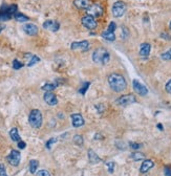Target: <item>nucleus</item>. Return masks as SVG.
I'll use <instances>...</instances> for the list:
<instances>
[{
	"label": "nucleus",
	"mask_w": 171,
	"mask_h": 176,
	"mask_svg": "<svg viewBox=\"0 0 171 176\" xmlns=\"http://www.w3.org/2000/svg\"><path fill=\"white\" fill-rule=\"evenodd\" d=\"M153 166H154V163H153V162H152L151 159H146V160H144L143 163L141 165L140 172H141V173H146V172H148L151 168H153Z\"/></svg>",
	"instance_id": "nucleus-17"
},
{
	"label": "nucleus",
	"mask_w": 171,
	"mask_h": 176,
	"mask_svg": "<svg viewBox=\"0 0 171 176\" xmlns=\"http://www.w3.org/2000/svg\"><path fill=\"white\" fill-rule=\"evenodd\" d=\"M132 87H133V90L137 92V94L142 95V97H145L148 93V89L146 88L145 85H143L142 83L140 81H137V80H133L132 81Z\"/></svg>",
	"instance_id": "nucleus-11"
},
{
	"label": "nucleus",
	"mask_w": 171,
	"mask_h": 176,
	"mask_svg": "<svg viewBox=\"0 0 171 176\" xmlns=\"http://www.w3.org/2000/svg\"><path fill=\"white\" fill-rule=\"evenodd\" d=\"M4 28H5V25H4V24H0V33L3 31Z\"/></svg>",
	"instance_id": "nucleus-42"
},
{
	"label": "nucleus",
	"mask_w": 171,
	"mask_h": 176,
	"mask_svg": "<svg viewBox=\"0 0 171 176\" xmlns=\"http://www.w3.org/2000/svg\"><path fill=\"white\" fill-rule=\"evenodd\" d=\"M158 128L160 129L161 131H163V126H162V124H158Z\"/></svg>",
	"instance_id": "nucleus-43"
},
{
	"label": "nucleus",
	"mask_w": 171,
	"mask_h": 176,
	"mask_svg": "<svg viewBox=\"0 0 171 176\" xmlns=\"http://www.w3.org/2000/svg\"><path fill=\"white\" fill-rule=\"evenodd\" d=\"M164 174H165V176H171V168L170 167H165L164 168Z\"/></svg>",
	"instance_id": "nucleus-38"
},
{
	"label": "nucleus",
	"mask_w": 171,
	"mask_h": 176,
	"mask_svg": "<svg viewBox=\"0 0 171 176\" xmlns=\"http://www.w3.org/2000/svg\"><path fill=\"white\" fill-rule=\"evenodd\" d=\"M23 67V63H21V62L19 60H17V59H15V60L13 61V68L14 69H20V68Z\"/></svg>",
	"instance_id": "nucleus-29"
},
{
	"label": "nucleus",
	"mask_w": 171,
	"mask_h": 176,
	"mask_svg": "<svg viewBox=\"0 0 171 176\" xmlns=\"http://www.w3.org/2000/svg\"><path fill=\"white\" fill-rule=\"evenodd\" d=\"M106 166H107V168H108V172L110 173V174H112L113 173V170H115V163L113 162H108V163H106Z\"/></svg>",
	"instance_id": "nucleus-34"
},
{
	"label": "nucleus",
	"mask_w": 171,
	"mask_h": 176,
	"mask_svg": "<svg viewBox=\"0 0 171 176\" xmlns=\"http://www.w3.org/2000/svg\"><path fill=\"white\" fill-rule=\"evenodd\" d=\"M91 48V44L87 40H83L81 42H73L70 44V49L71 50H82V52H86Z\"/></svg>",
	"instance_id": "nucleus-10"
},
{
	"label": "nucleus",
	"mask_w": 171,
	"mask_h": 176,
	"mask_svg": "<svg viewBox=\"0 0 171 176\" xmlns=\"http://www.w3.org/2000/svg\"><path fill=\"white\" fill-rule=\"evenodd\" d=\"M165 89H166V91L168 92V93H171V79L168 81V83L166 84V87H165Z\"/></svg>",
	"instance_id": "nucleus-39"
},
{
	"label": "nucleus",
	"mask_w": 171,
	"mask_h": 176,
	"mask_svg": "<svg viewBox=\"0 0 171 176\" xmlns=\"http://www.w3.org/2000/svg\"><path fill=\"white\" fill-rule=\"evenodd\" d=\"M108 83L110 88L116 92H121L125 90L127 87V83H126L125 78L120 73H113L108 76Z\"/></svg>",
	"instance_id": "nucleus-1"
},
{
	"label": "nucleus",
	"mask_w": 171,
	"mask_h": 176,
	"mask_svg": "<svg viewBox=\"0 0 171 176\" xmlns=\"http://www.w3.org/2000/svg\"><path fill=\"white\" fill-rule=\"evenodd\" d=\"M169 28H170V29H171V21H170V23H169Z\"/></svg>",
	"instance_id": "nucleus-44"
},
{
	"label": "nucleus",
	"mask_w": 171,
	"mask_h": 176,
	"mask_svg": "<svg viewBox=\"0 0 171 176\" xmlns=\"http://www.w3.org/2000/svg\"><path fill=\"white\" fill-rule=\"evenodd\" d=\"M131 158H132L133 160H136V162H137V160H142L145 158V155H144L143 153H140V152H134V153L131 154Z\"/></svg>",
	"instance_id": "nucleus-25"
},
{
	"label": "nucleus",
	"mask_w": 171,
	"mask_h": 176,
	"mask_svg": "<svg viewBox=\"0 0 171 176\" xmlns=\"http://www.w3.org/2000/svg\"><path fill=\"white\" fill-rule=\"evenodd\" d=\"M10 136H11L12 141H14V142H20L21 141V138L19 135V133H18L17 128H12L11 131H10Z\"/></svg>",
	"instance_id": "nucleus-21"
},
{
	"label": "nucleus",
	"mask_w": 171,
	"mask_h": 176,
	"mask_svg": "<svg viewBox=\"0 0 171 176\" xmlns=\"http://www.w3.org/2000/svg\"><path fill=\"white\" fill-rule=\"evenodd\" d=\"M74 143L76 145H78V146H82L83 143H84L83 138L81 135H79V134H77V135L74 136Z\"/></svg>",
	"instance_id": "nucleus-28"
},
{
	"label": "nucleus",
	"mask_w": 171,
	"mask_h": 176,
	"mask_svg": "<svg viewBox=\"0 0 171 176\" xmlns=\"http://www.w3.org/2000/svg\"><path fill=\"white\" fill-rule=\"evenodd\" d=\"M161 37H163V39H167V40H170V36L166 34V33H163V34L161 35Z\"/></svg>",
	"instance_id": "nucleus-41"
},
{
	"label": "nucleus",
	"mask_w": 171,
	"mask_h": 176,
	"mask_svg": "<svg viewBox=\"0 0 171 176\" xmlns=\"http://www.w3.org/2000/svg\"><path fill=\"white\" fill-rule=\"evenodd\" d=\"M43 99H44V101H45V103L47 104V105H49V106H55L58 104L57 95L54 94L53 92H50V91H46L45 93H44Z\"/></svg>",
	"instance_id": "nucleus-13"
},
{
	"label": "nucleus",
	"mask_w": 171,
	"mask_h": 176,
	"mask_svg": "<svg viewBox=\"0 0 171 176\" xmlns=\"http://www.w3.org/2000/svg\"><path fill=\"white\" fill-rule=\"evenodd\" d=\"M22 29L24 31L25 34H28V36H36L39 32L38 26L34 24V23H26V24L23 25Z\"/></svg>",
	"instance_id": "nucleus-14"
},
{
	"label": "nucleus",
	"mask_w": 171,
	"mask_h": 176,
	"mask_svg": "<svg viewBox=\"0 0 171 176\" xmlns=\"http://www.w3.org/2000/svg\"><path fill=\"white\" fill-rule=\"evenodd\" d=\"M57 141H58V139H57L56 138H49V141L46 142V144H45V147H46V149H49L52 148V145L53 144H55V143H57Z\"/></svg>",
	"instance_id": "nucleus-32"
},
{
	"label": "nucleus",
	"mask_w": 171,
	"mask_h": 176,
	"mask_svg": "<svg viewBox=\"0 0 171 176\" xmlns=\"http://www.w3.org/2000/svg\"><path fill=\"white\" fill-rule=\"evenodd\" d=\"M116 28H117V24L115 22H110L109 23V25H108V31L109 32H112V33H115V31H116Z\"/></svg>",
	"instance_id": "nucleus-37"
},
{
	"label": "nucleus",
	"mask_w": 171,
	"mask_h": 176,
	"mask_svg": "<svg viewBox=\"0 0 171 176\" xmlns=\"http://www.w3.org/2000/svg\"><path fill=\"white\" fill-rule=\"evenodd\" d=\"M14 18L18 22H26L29 20V18L28 16H25V15L22 13H19V12H17V13L14 15Z\"/></svg>",
	"instance_id": "nucleus-22"
},
{
	"label": "nucleus",
	"mask_w": 171,
	"mask_h": 176,
	"mask_svg": "<svg viewBox=\"0 0 171 176\" xmlns=\"http://www.w3.org/2000/svg\"><path fill=\"white\" fill-rule=\"evenodd\" d=\"M38 62H40V58H39L38 56H36V55H33L31 57V60H29V62L28 63V66L32 67V66H34L36 63H38Z\"/></svg>",
	"instance_id": "nucleus-26"
},
{
	"label": "nucleus",
	"mask_w": 171,
	"mask_h": 176,
	"mask_svg": "<svg viewBox=\"0 0 171 176\" xmlns=\"http://www.w3.org/2000/svg\"><path fill=\"white\" fill-rule=\"evenodd\" d=\"M39 167V162L36 159H32L31 162H29V172L32 173V174H35L36 172H37V169Z\"/></svg>",
	"instance_id": "nucleus-24"
},
{
	"label": "nucleus",
	"mask_w": 171,
	"mask_h": 176,
	"mask_svg": "<svg viewBox=\"0 0 171 176\" xmlns=\"http://www.w3.org/2000/svg\"><path fill=\"white\" fill-rule=\"evenodd\" d=\"M92 60L95 63H100L102 65H106L110 60V55L103 47L96 49L92 53Z\"/></svg>",
	"instance_id": "nucleus-3"
},
{
	"label": "nucleus",
	"mask_w": 171,
	"mask_h": 176,
	"mask_svg": "<svg viewBox=\"0 0 171 176\" xmlns=\"http://www.w3.org/2000/svg\"><path fill=\"white\" fill-rule=\"evenodd\" d=\"M89 86H91V82H85V83H83V85H82V87L80 88V90L79 92L81 94H85L86 93V91H87V89L89 88Z\"/></svg>",
	"instance_id": "nucleus-27"
},
{
	"label": "nucleus",
	"mask_w": 171,
	"mask_h": 176,
	"mask_svg": "<svg viewBox=\"0 0 171 176\" xmlns=\"http://www.w3.org/2000/svg\"><path fill=\"white\" fill-rule=\"evenodd\" d=\"M129 146L131 149H133V150H137V149L142 148V144H137V143H133V142H130Z\"/></svg>",
	"instance_id": "nucleus-35"
},
{
	"label": "nucleus",
	"mask_w": 171,
	"mask_h": 176,
	"mask_svg": "<svg viewBox=\"0 0 171 176\" xmlns=\"http://www.w3.org/2000/svg\"><path fill=\"white\" fill-rule=\"evenodd\" d=\"M103 8H102V5L100 3H94V4H91V7H89L87 10H86V13L89 16H92V17H101L102 15H103Z\"/></svg>",
	"instance_id": "nucleus-6"
},
{
	"label": "nucleus",
	"mask_w": 171,
	"mask_h": 176,
	"mask_svg": "<svg viewBox=\"0 0 171 176\" xmlns=\"http://www.w3.org/2000/svg\"><path fill=\"white\" fill-rule=\"evenodd\" d=\"M36 175L37 176H52L47 170H39V171L36 173Z\"/></svg>",
	"instance_id": "nucleus-33"
},
{
	"label": "nucleus",
	"mask_w": 171,
	"mask_h": 176,
	"mask_svg": "<svg viewBox=\"0 0 171 176\" xmlns=\"http://www.w3.org/2000/svg\"><path fill=\"white\" fill-rule=\"evenodd\" d=\"M17 4H5L3 3L0 8V21H8L17 13Z\"/></svg>",
	"instance_id": "nucleus-2"
},
{
	"label": "nucleus",
	"mask_w": 171,
	"mask_h": 176,
	"mask_svg": "<svg viewBox=\"0 0 171 176\" xmlns=\"http://www.w3.org/2000/svg\"><path fill=\"white\" fill-rule=\"evenodd\" d=\"M81 22H82L83 26H85V28L89 29V31L95 29L97 28V21H96V19L92 16H89V15L84 16L82 18V20H81Z\"/></svg>",
	"instance_id": "nucleus-8"
},
{
	"label": "nucleus",
	"mask_w": 171,
	"mask_h": 176,
	"mask_svg": "<svg viewBox=\"0 0 171 176\" xmlns=\"http://www.w3.org/2000/svg\"><path fill=\"white\" fill-rule=\"evenodd\" d=\"M87 154H88V160H89V163H92V165L99 163L102 160L100 157H99L98 155H97V153H96L94 150H91V149H89L88 152H87Z\"/></svg>",
	"instance_id": "nucleus-18"
},
{
	"label": "nucleus",
	"mask_w": 171,
	"mask_h": 176,
	"mask_svg": "<svg viewBox=\"0 0 171 176\" xmlns=\"http://www.w3.org/2000/svg\"><path fill=\"white\" fill-rule=\"evenodd\" d=\"M136 102H137V99L133 94H125V95L120 97L119 99L116 101V104H118L120 106H128Z\"/></svg>",
	"instance_id": "nucleus-7"
},
{
	"label": "nucleus",
	"mask_w": 171,
	"mask_h": 176,
	"mask_svg": "<svg viewBox=\"0 0 171 176\" xmlns=\"http://www.w3.org/2000/svg\"><path fill=\"white\" fill-rule=\"evenodd\" d=\"M101 36H102V38H104L105 40H107V41H115V40H116V35H115V33L109 32L108 29H106V31L102 32Z\"/></svg>",
	"instance_id": "nucleus-20"
},
{
	"label": "nucleus",
	"mask_w": 171,
	"mask_h": 176,
	"mask_svg": "<svg viewBox=\"0 0 171 176\" xmlns=\"http://www.w3.org/2000/svg\"><path fill=\"white\" fill-rule=\"evenodd\" d=\"M122 39H127V37L129 36V31L126 26H122V33H121Z\"/></svg>",
	"instance_id": "nucleus-31"
},
{
	"label": "nucleus",
	"mask_w": 171,
	"mask_h": 176,
	"mask_svg": "<svg viewBox=\"0 0 171 176\" xmlns=\"http://www.w3.org/2000/svg\"><path fill=\"white\" fill-rule=\"evenodd\" d=\"M161 58L163 59V60H166V61H168V60H171V49L167 50L166 53H162Z\"/></svg>",
	"instance_id": "nucleus-30"
},
{
	"label": "nucleus",
	"mask_w": 171,
	"mask_h": 176,
	"mask_svg": "<svg viewBox=\"0 0 171 176\" xmlns=\"http://www.w3.org/2000/svg\"><path fill=\"white\" fill-rule=\"evenodd\" d=\"M151 50V45L149 43H142L140 47V55L142 57H148Z\"/></svg>",
	"instance_id": "nucleus-19"
},
{
	"label": "nucleus",
	"mask_w": 171,
	"mask_h": 176,
	"mask_svg": "<svg viewBox=\"0 0 171 176\" xmlns=\"http://www.w3.org/2000/svg\"><path fill=\"white\" fill-rule=\"evenodd\" d=\"M42 26L45 29H49L52 32H57L60 28V23L58 21H54V20H46V21H44Z\"/></svg>",
	"instance_id": "nucleus-15"
},
{
	"label": "nucleus",
	"mask_w": 171,
	"mask_h": 176,
	"mask_svg": "<svg viewBox=\"0 0 171 176\" xmlns=\"http://www.w3.org/2000/svg\"><path fill=\"white\" fill-rule=\"evenodd\" d=\"M74 4L79 10H87L91 7L89 0H74Z\"/></svg>",
	"instance_id": "nucleus-16"
},
{
	"label": "nucleus",
	"mask_w": 171,
	"mask_h": 176,
	"mask_svg": "<svg viewBox=\"0 0 171 176\" xmlns=\"http://www.w3.org/2000/svg\"><path fill=\"white\" fill-rule=\"evenodd\" d=\"M126 10H127V8H126V4L124 2L117 1L115 2V4L112 5V15L116 18H120L125 14Z\"/></svg>",
	"instance_id": "nucleus-5"
},
{
	"label": "nucleus",
	"mask_w": 171,
	"mask_h": 176,
	"mask_svg": "<svg viewBox=\"0 0 171 176\" xmlns=\"http://www.w3.org/2000/svg\"><path fill=\"white\" fill-rule=\"evenodd\" d=\"M18 147H19V149H25L26 144H25L24 142L20 141V142H18Z\"/></svg>",
	"instance_id": "nucleus-40"
},
{
	"label": "nucleus",
	"mask_w": 171,
	"mask_h": 176,
	"mask_svg": "<svg viewBox=\"0 0 171 176\" xmlns=\"http://www.w3.org/2000/svg\"><path fill=\"white\" fill-rule=\"evenodd\" d=\"M42 122H43V118H42V113L40 110L38 109H33L28 115V123L33 128L39 129L42 126Z\"/></svg>",
	"instance_id": "nucleus-4"
},
{
	"label": "nucleus",
	"mask_w": 171,
	"mask_h": 176,
	"mask_svg": "<svg viewBox=\"0 0 171 176\" xmlns=\"http://www.w3.org/2000/svg\"><path fill=\"white\" fill-rule=\"evenodd\" d=\"M0 176H8L7 174V170L3 163H0Z\"/></svg>",
	"instance_id": "nucleus-36"
},
{
	"label": "nucleus",
	"mask_w": 171,
	"mask_h": 176,
	"mask_svg": "<svg viewBox=\"0 0 171 176\" xmlns=\"http://www.w3.org/2000/svg\"><path fill=\"white\" fill-rule=\"evenodd\" d=\"M20 159H21V154L18 150H12L10 155L8 156V162L11 163L12 166L14 167H18L20 163Z\"/></svg>",
	"instance_id": "nucleus-9"
},
{
	"label": "nucleus",
	"mask_w": 171,
	"mask_h": 176,
	"mask_svg": "<svg viewBox=\"0 0 171 176\" xmlns=\"http://www.w3.org/2000/svg\"><path fill=\"white\" fill-rule=\"evenodd\" d=\"M70 118H71V125L76 128L82 127L85 124V121H84L83 116L80 113H74V114L70 115Z\"/></svg>",
	"instance_id": "nucleus-12"
},
{
	"label": "nucleus",
	"mask_w": 171,
	"mask_h": 176,
	"mask_svg": "<svg viewBox=\"0 0 171 176\" xmlns=\"http://www.w3.org/2000/svg\"><path fill=\"white\" fill-rule=\"evenodd\" d=\"M58 85H59V82H58V80H57L55 83H46L45 85L42 86V89L45 91H52L54 89H56Z\"/></svg>",
	"instance_id": "nucleus-23"
}]
</instances>
